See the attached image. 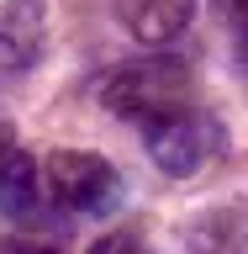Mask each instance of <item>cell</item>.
Instances as JSON below:
<instances>
[{
  "label": "cell",
  "mask_w": 248,
  "mask_h": 254,
  "mask_svg": "<svg viewBox=\"0 0 248 254\" xmlns=\"http://www.w3.org/2000/svg\"><path fill=\"white\" fill-rule=\"evenodd\" d=\"M100 101H106V111H116V117H127L138 127H158L164 117L190 106V64L174 59V53L132 59L106 74Z\"/></svg>",
  "instance_id": "6da1fadb"
},
{
  "label": "cell",
  "mask_w": 248,
  "mask_h": 254,
  "mask_svg": "<svg viewBox=\"0 0 248 254\" xmlns=\"http://www.w3.org/2000/svg\"><path fill=\"white\" fill-rule=\"evenodd\" d=\"M222 143H227L222 138V122L211 111H196V106H185V111H174V117H164L158 127H148V154L174 180L201 175L206 164H217Z\"/></svg>",
  "instance_id": "7a4b0ae2"
},
{
  "label": "cell",
  "mask_w": 248,
  "mask_h": 254,
  "mask_svg": "<svg viewBox=\"0 0 248 254\" xmlns=\"http://www.w3.org/2000/svg\"><path fill=\"white\" fill-rule=\"evenodd\" d=\"M48 186H53V201L63 206V212H79V217H100V212H111L116 206V196H122V180H116V170H111L100 154H53L48 159Z\"/></svg>",
  "instance_id": "3957f363"
},
{
  "label": "cell",
  "mask_w": 248,
  "mask_h": 254,
  "mask_svg": "<svg viewBox=\"0 0 248 254\" xmlns=\"http://www.w3.org/2000/svg\"><path fill=\"white\" fill-rule=\"evenodd\" d=\"M48 5L43 0H0V69H32L43 59Z\"/></svg>",
  "instance_id": "277c9868"
},
{
  "label": "cell",
  "mask_w": 248,
  "mask_h": 254,
  "mask_svg": "<svg viewBox=\"0 0 248 254\" xmlns=\"http://www.w3.org/2000/svg\"><path fill=\"white\" fill-rule=\"evenodd\" d=\"M116 11H122L127 32L138 37V43H174L180 32L190 27V16H196V0H116Z\"/></svg>",
  "instance_id": "5b68a950"
},
{
  "label": "cell",
  "mask_w": 248,
  "mask_h": 254,
  "mask_svg": "<svg viewBox=\"0 0 248 254\" xmlns=\"http://www.w3.org/2000/svg\"><path fill=\"white\" fill-rule=\"evenodd\" d=\"M43 201V170L21 148H0V212L11 222H27Z\"/></svg>",
  "instance_id": "8992f818"
},
{
  "label": "cell",
  "mask_w": 248,
  "mask_h": 254,
  "mask_svg": "<svg viewBox=\"0 0 248 254\" xmlns=\"http://www.w3.org/2000/svg\"><path fill=\"white\" fill-rule=\"evenodd\" d=\"M90 254H148V249H143V238H138V233H106Z\"/></svg>",
  "instance_id": "52a82bcc"
},
{
  "label": "cell",
  "mask_w": 248,
  "mask_h": 254,
  "mask_svg": "<svg viewBox=\"0 0 248 254\" xmlns=\"http://www.w3.org/2000/svg\"><path fill=\"white\" fill-rule=\"evenodd\" d=\"M211 5H217V16L227 27H238V37L248 32V0H211Z\"/></svg>",
  "instance_id": "ba28073f"
},
{
  "label": "cell",
  "mask_w": 248,
  "mask_h": 254,
  "mask_svg": "<svg viewBox=\"0 0 248 254\" xmlns=\"http://www.w3.org/2000/svg\"><path fill=\"white\" fill-rule=\"evenodd\" d=\"M238 53H243V69H248V32H243V43H238Z\"/></svg>",
  "instance_id": "9c48e42d"
},
{
  "label": "cell",
  "mask_w": 248,
  "mask_h": 254,
  "mask_svg": "<svg viewBox=\"0 0 248 254\" xmlns=\"http://www.w3.org/2000/svg\"><path fill=\"white\" fill-rule=\"evenodd\" d=\"M37 254H43V249H37Z\"/></svg>",
  "instance_id": "30bf717a"
}]
</instances>
